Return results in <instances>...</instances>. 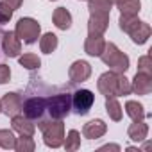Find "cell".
Segmentation results:
<instances>
[{
  "instance_id": "484cf974",
  "label": "cell",
  "mask_w": 152,
  "mask_h": 152,
  "mask_svg": "<svg viewBox=\"0 0 152 152\" xmlns=\"http://www.w3.org/2000/svg\"><path fill=\"white\" fill-rule=\"evenodd\" d=\"M34 148H36V143H34L32 136H20V138H16V145H15L16 152H32Z\"/></svg>"
},
{
  "instance_id": "ba28073f",
  "label": "cell",
  "mask_w": 152,
  "mask_h": 152,
  "mask_svg": "<svg viewBox=\"0 0 152 152\" xmlns=\"http://www.w3.org/2000/svg\"><path fill=\"white\" fill-rule=\"evenodd\" d=\"M68 75H70V81L72 83H84V81L90 79V75H91V66H90V63H86L83 59L81 61H75L70 66Z\"/></svg>"
},
{
  "instance_id": "7402d4cb",
  "label": "cell",
  "mask_w": 152,
  "mask_h": 152,
  "mask_svg": "<svg viewBox=\"0 0 152 152\" xmlns=\"http://www.w3.org/2000/svg\"><path fill=\"white\" fill-rule=\"evenodd\" d=\"M118 9L124 16H138L141 9L140 0H124L122 4H118Z\"/></svg>"
},
{
  "instance_id": "e575fe53",
  "label": "cell",
  "mask_w": 152,
  "mask_h": 152,
  "mask_svg": "<svg viewBox=\"0 0 152 152\" xmlns=\"http://www.w3.org/2000/svg\"><path fill=\"white\" fill-rule=\"evenodd\" d=\"M0 113H2V104H0Z\"/></svg>"
},
{
  "instance_id": "3957f363",
  "label": "cell",
  "mask_w": 152,
  "mask_h": 152,
  "mask_svg": "<svg viewBox=\"0 0 152 152\" xmlns=\"http://www.w3.org/2000/svg\"><path fill=\"white\" fill-rule=\"evenodd\" d=\"M104 64H107L113 72H118V73H125L127 68H129V57L115 45V43H106L102 54L99 56Z\"/></svg>"
},
{
  "instance_id": "9a60e30c",
  "label": "cell",
  "mask_w": 152,
  "mask_h": 152,
  "mask_svg": "<svg viewBox=\"0 0 152 152\" xmlns=\"http://www.w3.org/2000/svg\"><path fill=\"white\" fill-rule=\"evenodd\" d=\"M11 118H13L11 125H13V129H15L20 136H32V134H34L36 127H34V124H32L27 116H23V115H15V116H11Z\"/></svg>"
},
{
  "instance_id": "4fadbf2b",
  "label": "cell",
  "mask_w": 152,
  "mask_h": 152,
  "mask_svg": "<svg viewBox=\"0 0 152 152\" xmlns=\"http://www.w3.org/2000/svg\"><path fill=\"white\" fill-rule=\"evenodd\" d=\"M150 32H152V29H150V25L147 23V22H138L127 34L132 38V41L136 43V45H143V43H147V39L150 38Z\"/></svg>"
},
{
  "instance_id": "836d02e7",
  "label": "cell",
  "mask_w": 152,
  "mask_h": 152,
  "mask_svg": "<svg viewBox=\"0 0 152 152\" xmlns=\"http://www.w3.org/2000/svg\"><path fill=\"white\" fill-rule=\"evenodd\" d=\"M111 2H113V4H116V6H118V4H122V2H124V0H111Z\"/></svg>"
},
{
  "instance_id": "4316f807",
  "label": "cell",
  "mask_w": 152,
  "mask_h": 152,
  "mask_svg": "<svg viewBox=\"0 0 152 152\" xmlns=\"http://www.w3.org/2000/svg\"><path fill=\"white\" fill-rule=\"evenodd\" d=\"M15 145H16V138H15L13 131L0 129V147L2 148H15Z\"/></svg>"
},
{
  "instance_id": "7a4b0ae2",
  "label": "cell",
  "mask_w": 152,
  "mask_h": 152,
  "mask_svg": "<svg viewBox=\"0 0 152 152\" xmlns=\"http://www.w3.org/2000/svg\"><path fill=\"white\" fill-rule=\"evenodd\" d=\"M38 127L43 131V141L47 147L57 148L64 141V124L61 120L50 118V120H41Z\"/></svg>"
},
{
  "instance_id": "d6986e66",
  "label": "cell",
  "mask_w": 152,
  "mask_h": 152,
  "mask_svg": "<svg viewBox=\"0 0 152 152\" xmlns=\"http://www.w3.org/2000/svg\"><path fill=\"white\" fill-rule=\"evenodd\" d=\"M113 7L111 0H88L90 15H109Z\"/></svg>"
},
{
  "instance_id": "2e32d148",
  "label": "cell",
  "mask_w": 152,
  "mask_h": 152,
  "mask_svg": "<svg viewBox=\"0 0 152 152\" xmlns=\"http://www.w3.org/2000/svg\"><path fill=\"white\" fill-rule=\"evenodd\" d=\"M109 27V15H91L88 20L90 34H104Z\"/></svg>"
},
{
  "instance_id": "8fae6325",
  "label": "cell",
  "mask_w": 152,
  "mask_h": 152,
  "mask_svg": "<svg viewBox=\"0 0 152 152\" xmlns=\"http://www.w3.org/2000/svg\"><path fill=\"white\" fill-rule=\"evenodd\" d=\"M0 104H2V111L7 115V116H15L22 111V97L18 93H6L4 99L0 100Z\"/></svg>"
},
{
  "instance_id": "52a82bcc",
  "label": "cell",
  "mask_w": 152,
  "mask_h": 152,
  "mask_svg": "<svg viewBox=\"0 0 152 152\" xmlns=\"http://www.w3.org/2000/svg\"><path fill=\"white\" fill-rule=\"evenodd\" d=\"M45 109H47V99L45 97H32V99L25 100V104L22 106L23 116H27L29 120L41 118Z\"/></svg>"
},
{
  "instance_id": "1f68e13d",
  "label": "cell",
  "mask_w": 152,
  "mask_h": 152,
  "mask_svg": "<svg viewBox=\"0 0 152 152\" xmlns=\"http://www.w3.org/2000/svg\"><path fill=\"white\" fill-rule=\"evenodd\" d=\"M2 2H6V4H7V6H9L13 11H15V9H18V7L22 6V2H23V0H2Z\"/></svg>"
},
{
  "instance_id": "9c48e42d",
  "label": "cell",
  "mask_w": 152,
  "mask_h": 152,
  "mask_svg": "<svg viewBox=\"0 0 152 152\" xmlns=\"http://www.w3.org/2000/svg\"><path fill=\"white\" fill-rule=\"evenodd\" d=\"M131 91H134L136 95H148L152 91V75L136 72L134 79L131 83Z\"/></svg>"
},
{
  "instance_id": "d6a6232c",
  "label": "cell",
  "mask_w": 152,
  "mask_h": 152,
  "mask_svg": "<svg viewBox=\"0 0 152 152\" xmlns=\"http://www.w3.org/2000/svg\"><path fill=\"white\" fill-rule=\"evenodd\" d=\"M109 148H111V150H120L118 145H106V147H102L100 150H109Z\"/></svg>"
},
{
  "instance_id": "7c38bea8",
  "label": "cell",
  "mask_w": 152,
  "mask_h": 152,
  "mask_svg": "<svg viewBox=\"0 0 152 152\" xmlns=\"http://www.w3.org/2000/svg\"><path fill=\"white\" fill-rule=\"evenodd\" d=\"M106 131H107V125L102 122V120H91V122H88V124H84V127H83V136L84 138H88V140H99V138H102L104 134H106Z\"/></svg>"
},
{
  "instance_id": "cb8c5ba5",
  "label": "cell",
  "mask_w": 152,
  "mask_h": 152,
  "mask_svg": "<svg viewBox=\"0 0 152 152\" xmlns=\"http://www.w3.org/2000/svg\"><path fill=\"white\" fill-rule=\"evenodd\" d=\"M63 145H64V148H66L68 152L79 150V148H81V134H79V131L72 129V131L68 132V136H66V141H63Z\"/></svg>"
},
{
  "instance_id": "ffe728a7",
  "label": "cell",
  "mask_w": 152,
  "mask_h": 152,
  "mask_svg": "<svg viewBox=\"0 0 152 152\" xmlns=\"http://www.w3.org/2000/svg\"><path fill=\"white\" fill-rule=\"evenodd\" d=\"M125 113L129 115V118H131L132 122L143 120V118L147 116L143 106H141L140 102H136V100H127V102H125Z\"/></svg>"
},
{
  "instance_id": "d4e9b609",
  "label": "cell",
  "mask_w": 152,
  "mask_h": 152,
  "mask_svg": "<svg viewBox=\"0 0 152 152\" xmlns=\"http://www.w3.org/2000/svg\"><path fill=\"white\" fill-rule=\"evenodd\" d=\"M18 61H20V64H22L23 68H27V70H36V68L41 66V59H39L36 54H23V56L18 57Z\"/></svg>"
},
{
  "instance_id": "603a6c76",
  "label": "cell",
  "mask_w": 152,
  "mask_h": 152,
  "mask_svg": "<svg viewBox=\"0 0 152 152\" xmlns=\"http://www.w3.org/2000/svg\"><path fill=\"white\" fill-rule=\"evenodd\" d=\"M39 48L43 54H52L57 48V36L52 32H47L39 38Z\"/></svg>"
},
{
  "instance_id": "8992f818",
  "label": "cell",
  "mask_w": 152,
  "mask_h": 152,
  "mask_svg": "<svg viewBox=\"0 0 152 152\" xmlns=\"http://www.w3.org/2000/svg\"><path fill=\"white\" fill-rule=\"evenodd\" d=\"M93 102H95V95L90 90H77L73 93V99H72V106H73L75 113L81 115V116L90 113Z\"/></svg>"
},
{
  "instance_id": "5bb4252c",
  "label": "cell",
  "mask_w": 152,
  "mask_h": 152,
  "mask_svg": "<svg viewBox=\"0 0 152 152\" xmlns=\"http://www.w3.org/2000/svg\"><path fill=\"white\" fill-rule=\"evenodd\" d=\"M106 47V39L102 38V34H88L86 43H84V52L88 56H100L102 50Z\"/></svg>"
},
{
  "instance_id": "277c9868",
  "label": "cell",
  "mask_w": 152,
  "mask_h": 152,
  "mask_svg": "<svg viewBox=\"0 0 152 152\" xmlns=\"http://www.w3.org/2000/svg\"><path fill=\"white\" fill-rule=\"evenodd\" d=\"M15 32L20 38V41H23L27 45H32V43L38 41L39 32H41V27H39V23L34 18H20L18 23H16Z\"/></svg>"
},
{
  "instance_id": "e0dca14e",
  "label": "cell",
  "mask_w": 152,
  "mask_h": 152,
  "mask_svg": "<svg viewBox=\"0 0 152 152\" xmlns=\"http://www.w3.org/2000/svg\"><path fill=\"white\" fill-rule=\"evenodd\" d=\"M52 20H54V25L61 31H68L72 27V15L66 7H57L52 15Z\"/></svg>"
},
{
  "instance_id": "ac0fdd59",
  "label": "cell",
  "mask_w": 152,
  "mask_h": 152,
  "mask_svg": "<svg viewBox=\"0 0 152 152\" xmlns=\"http://www.w3.org/2000/svg\"><path fill=\"white\" fill-rule=\"evenodd\" d=\"M127 134H129V138H131L132 141L140 143V141H143V140L147 138V134H148V125L143 124V120L132 122V124L129 125V129H127Z\"/></svg>"
},
{
  "instance_id": "6da1fadb",
  "label": "cell",
  "mask_w": 152,
  "mask_h": 152,
  "mask_svg": "<svg viewBox=\"0 0 152 152\" xmlns=\"http://www.w3.org/2000/svg\"><path fill=\"white\" fill-rule=\"evenodd\" d=\"M97 86L104 97H124L131 93V81L124 73H118L113 70L100 75Z\"/></svg>"
},
{
  "instance_id": "f546056e",
  "label": "cell",
  "mask_w": 152,
  "mask_h": 152,
  "mask_svg": "<svg viewBox=\"0 0 152 152\" xmlns=\"http://www.w3.org/2000/svg\"><path fill=\"white\" fill-rule=\"evenodd\" d=\"M11 18H13V9L6 2H0V23H7Z\"/></svg>"
},
{
  "instance_id": "f1b7e54d",
  "label": "cell",
  "mask_w": 152,
  "mask_h": 152,
  "mask_svg": "<svg viewBox=\"0 0 152 152\" xmlns=\"http://www.w3.org/2000/svg\"><path fill=\"white\" fill-rule=\"evenodd\" d=\"M138 72L152 75V59H150V56H141L138 59Z\"/></svg>"
},
{
  "instance_id": "44dd1931",
  "label": "cell",
  "mask_w": 152,
  "mask_h": 152,
  "mask_svg": "<svg viewBox=\"0 0 152 152\" xmlns=\"http://www.w3.org/2000/svg\"><path fill=\"white\" fill-rule=\"evenodd\" d=\"M106 111H107V115H109L111 120H115V122L122 120L124 113H122V106L116 100V97H106Z\"/></svg>"
},
{
  "instance_id": "5b68a950",
  "label": "cell",
  "mask_w": 152,
  "mask_h": 152,
  "mask_svg": "<svg viewBox=\"0 0 152 152\" xmlns=\"http://www.w3.org/2000/svg\"><path fill=\"white\" fill-rule=\"evenodd\" d=\"M72 109V97L66 93H59V95H52L47 99V111L50 113V118L56 120H63Z\"/></svg>"
},
{
  "instance_id": "4dcf8cb0",
  "label": "cell",
  "mask_w": 152,
  "mask_h": 152,
  "mask_svg": "<svg viewBox=\"0 0 152 152\" xmlns=\"http://www.w3.org/2000/svg\"><path fill=\"white\" fill-rule=\"evenodd\" d=\"M11 79V68L7 64H0V84H6Z\"/></svg>"
},
{
  "instance_id": "83f0119b",
  "label": "cell",
  "mask_w": 152,
  "mask_h": 152,
  "mask_svg": "<svg viewBox=\"0 0 152 152\" xmlns=\"http://www.w3.org/2000/svg\"><path fill=\"white\" fill-rule=\"evenodd\" d=\"M138 22H140V18H138V16H124V15H120V20H118L120 29H122L124 32H129V31H131Z\"/></svg>"
},
{
  "instance_id": "30bf717a",
  "label": "cell",
  "mask_w": 152,
  "mask_h": 152,
  "mask_svg": "<svg viewBox=\"0 0 152 152\" xmlns=\"http://www.w3.org/2000/svg\"><path fill=\"white\" fill-rule=\"evenodd\" d=\"M2 50L9 57H18L20 56V52H22V41L16 36V32H11V31L4 32V36H2Z\"/></svg>"
}]
</instances>
